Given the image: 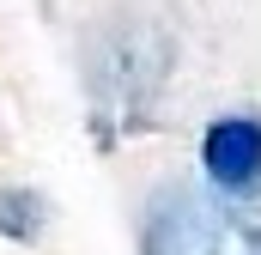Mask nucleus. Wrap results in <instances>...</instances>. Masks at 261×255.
Instances as JSON below:
<instances>
[{
    "mask_svg": "<svg viewBox=\"0 0 261 255\" xmlns=\"http://www.w3.org/2000/svg\"><path fill=\"white\" fill-rule=\"evenodd\" d=\"M55 231V200L37 183H0V243L12 249H43Z\"/></svg>",
    "mask_w": 261,
    "mask_h": 255,
    "instance_id": "20e7f679",
    "label": "nucleus"
},
{
    "mask_svg": "<svg viewBox=\"0 0 261 255\" xmlns=\"http://www.w3.org/2000/svg\"><path fill=\"white\" fill-rule=\"evenodd\" d=\"M176 31L146 6H103L79 31V85L103 140L146 134L176 79Z\"/></svg>",
    "mask_w": 261,
    "mask_h": 255,
    "instance_id": "f257e3e1",
    "label": "nucleus"
},
{
    "mask_svg": "<svg viewBox=\"0 0 261 255\" xmlns=\"http://www.w3.org/2000/svg\"><path fill=\"white\" fill-rule=\"evenodd\" d=\"M134 255H261V207L225 200L200 176H158L134 213Z\"/></svg>",
    "mask_w": 261,
    "mask_h": 255,
    "instance_id": "f03ea898",
    "label": "nucleus"
},
{
    "mask_svg": "<svg viewBox=\"0 0 261 255\" xmlns=\"http://www.w3.org/2000/svg\"><path fill=\"white\" fill-rule=\"evenodd\" d=\"M195 176L225 200L261 207V110L237 104V110H219L200 122Z\"/></svg>",
    "mask_w": 261,
    "mask_h": 255,
    "instance_id": "7ed1b4c3",
    "label": "nucleus"
}]
</instances>
